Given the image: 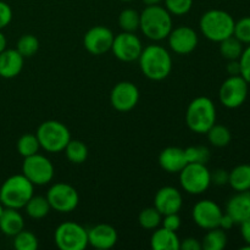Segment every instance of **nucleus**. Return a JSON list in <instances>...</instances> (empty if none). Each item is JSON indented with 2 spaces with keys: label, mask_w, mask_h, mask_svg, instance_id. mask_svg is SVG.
Listing matches in <instances>:
<instances>
[{
  "label": "nucleus",
  "mask_w": 250,
  "mask_h": 250,
  "mask_svg": "<svg viewBox=\"0 0 250 250\" xmlns=\"http://www.w3.org/2000/svg\"><path fill=\"white\" fill-rule=\"evenodd\" d=\"M142 73L151 81H163L172 71V58L167 49L161 45H148L143 48L138 58Z\"/></svg>",
  "instance_id": "1"
},
{
  "label": "nucleus",
  "mask_w": 250,
  "mask_h": 250,
  "mask_svg": "<svg viewBox=\"0 0 250 250\" xmlns=\"http://www.w3.org/2000/svg\"><path fill=\"white\" fill-rule=\"evenodd\" d=\"M172 15L166 7L158 5H146L141 12V24L139 29L146 38L154 42L166 39L172 31Z\"/></svg>",
  "instance_id": "2"
},
{
  "label": "nucleus",
  "mask_w": 250,
  "mask_h": 250,
  "mask_svg": "<svg viewBox=\"0 0 250 250\" xmlns=\"http://www.w3.org/2000/svg\"><path fill=\"white\" fill-rule=\"evenodd\" d=\"M34 185L24 175L10 176L0 187V203L5 208L22 209L33 197Z\"/></svg>",
  "instance_id": "3"
},
{
  "label": "nucleus",
  "mask_w": 250,
  "mask_h": 250,
  "mask_svg": "<svg viewBox=\"0 0 250 250\" xmlns=\"http://www.w3.org/2000/svg\"><path fill=\"white\" fill-rule=\"evenodd\" d=\"M234 23L236 21L229 12L224 10L212 9L202 15L199 27L205 38L220 43L224 39L233 36Z\"/></svg>",
  "instance_id": "4"
},
{
  "label": "nucleus",
  "mask_w": 250,
  "mask_h": 250,
  "mask_svg": "<svg viewBox=\"0 0 250 250\" xmlns=\"http://www.w3.org/2000/svg\"><path fill=\"white\" fill-rule=\"evenodd\" d=\"M186 124L195 133H207L216 124V107L208 97H198L189 103L186 111Z\"/></svg>",
  "instance_id": "5"
},
{
  "label": "nucleus",
  "mask_w": 250,
  "mask_h": 250,
  "mask_svg": "<svg viewBox=\"0 0 250 250\" xmlns=\"http://www.w3.org/2000/svg\"><path fill=\"white\" fill-rule=\"evenodd\" d=\"M41 148L49 153L63 151L68 142L71 141V133L67 127L56 120H48L39 125L36 133Z\"/></svg>",
  "instance_id": "6"
},
{
  "label": "nucleus",
  "mask_w": 250,
  "mask_h": 250,
  "mask_svg": "<svg viewBox=\"0 0 250 250\" xmlns=\"http://www.w3.org/2000/svg\"><path fill=\"white\" fill-rule=\"evenodd\" d=\"M180 183L188 194H203L211 185V172L204 164L188 163L180 171Z\"/></svg>",
  "instance_id": "7"
},
{
  "label": "nucleus",
  "mask_w": 250,
  "mask_h": 250,
  "mask_svg": "<svg viewBox=\"0 0 250 250\" xmlns=\"http://www.w3.org/2000/svg\"><path fill=\"white\" fill-rule=\"evenodd\" d=\"M54 241L61 250H83L88 246V232L80 224L66 221L55 229Z\"/></svg>",
  "instance_id": "8"
},
{
  "label": "nucleus",
  "mask_w": 250,
  "mask_h": 250,
  "mask_svg": "<svg viewBox=\"0 0 250 250\" xmlns=\"http://www.w3.org/2000/svg\"><path fill=\"white\" fill-rule=\"evenodd\" d=\"M54 165L46 156L41 154L24 158L22 175L26 176L34 186H45L54 178Z\"/></svg>",
  "instance_id": "9"
},
{
  "label": "nucleus",
  "mask_w": 250,
  "mask_h": 250,
  "mask_svg": "<svg viewBox=\"0 0 250 250\" xmlns=\"http://www.w3.org/2000/svg\"><path fill=\"white\" fill-rule=\"evenodd\" d=\"M248 92V82L241 75L229 76L220 87V102L227 109H237L246 103Z\"/></svg>",
  "instance_id": "10"
},
{
  "label": "nucleus",
  "mask_w": 250,
  "mask_h": 250,
  "mask_svg": "<svg viewBox=\"0 0 250 250\" xmlns=\"http://www.w3.org/2000/svg\"><path fill=\"white\" fill-rule=\"evenodd\" d=\"M46 199L50 204L51 209L58 212H71L78 207L80 195L76 188L67 183L59 182L51 186L46 193Z\"/></svg>",
  "instance_id": "11"
},
{
  "label": "nucleus",
  "mask_w": 250,
  "mask_h": 250,
  "mask_svg": "<svg viewBox=\"0 0 250 250\" xmlns=\"http://www.w3.org/2000/svg\"><path fill=\"white\" fill-rule=\"evenodd\" d=\"M143 50L141 39L131 32H124L114 37L111 51L115 58L124 62H133L138 60Z\"/></svg>",
  "instance_id": "12"
},
{
  "label": "nucleus",
  "mask_w": 250,
  "mask_h": 250,
  "mask_svg": "<svg viewBox=\"0 0 250 250\" xmlns=\"http://www.w3.org/2000/svg\"><path fill=\"white\" fill-rule=\"evenodd\" d=\"M139 102V89L134 83L122 81L115 84L110 93V103L112 107L120 112L131 111Z\"/></svg>",
  "instance_id": "13"
},
{
  "label": "nucleus",
  "mask_w": 250,
  "mask_h": 250,
  "mask_svg": "<svg viewBox=\"0 0 250 250\" xmlns=\"http://www.w3.org/2000/svg\"><path fill=\"white\" fill-rule=\"evenodd\" d=\"M114 33L105 26H94L85 32L83 37L84 49L92 55H103L111 50Z\"/></svg>",
  "instance_id": "14"
},
{
  "label": "nucleus",
  "mask_w": 250,
  "mask_h": 250,
  "mask_svg": "<svg viewBox=\"0 0 250 250\" xmlns=\"http://www.w3.org/2000/svg\"><path fill=\"white\" fill-rule=\"evenodd\" d=\"M222 210L214 200L204 199L193 207L192 216L198 227L203 229H211L219 227L222 216Z\"/></svg>",
  "instance_id": "15"
},
{
  "label": "nucleus",
  "mask_w": 250,
  "mask_h": 250,
  "mask_svg": "<svg viewBox=\"0 0 250 250\" xmlns=\"http://www.w3.org/2000/svg\"><path fill=\"white\" fill-rule=\"evenodd\" d=\"M167 41L171 50L180 55L193 53L199 43L197 32L189 26H178L172 28L168 34Z\"/></svg>",
  "instance_id": "16"
},
{
  "label": "nucleus",
  "mask_w": 250,
  "mask_h": 250,
  "mask_svg": "<svg viewBox=\"0 0 250 250\" xmlns=\"http://www.w3.org/2000/svg\"><path fill=\"white\" fill-rule=\"evenodd\" d=\"M183 198L180 190L175 187L160 188L154 197V208L160 212L161 215L178 214L182 209Z\"/></svg>",
  "instance_id": "17"
},
{
  "label": "nucleus",
  "mask_w": 250,
  "mask_h": 250,
  "mask_svg": "<svg viewBox=\"0 0 250 250\" xmlns=\"http://www.w3.org/2000/svg\"><path fill=\"white\" fill-rule=\"evenodd\" d=\"M88 232V244L93 248L106 250L111 249L117 243V231L115 227L107 224H99L87 229Z\"/></svg>",
  "instance_id": "18"
},
{
  "label": "nucleus",
  "mask_w": 250,
  "mask_h": 250,
  "mask_svg": "<svg viewBox=\"0 0 250 250\" xmlns=\"http://www.w3.org/2000/svg\"><path fill=\"white\" fill-rule=\"evenodd\" d=\"M187 164L185 149L178 146H167L159 154V165L168 173H180Z\"/></svg>",
  "instance_id": "19"
},
{
  "label": "nucleus",
  "mask_w": 250,
  "mask_h": 250,
  "mask_svg": "<svg viewBox=\"0 0 250 250\" xmlns=\"http://www.w3.org/2000/svg\"><path fill=\"white\" fill-rule=\"evenodd\" d=\"M226 212L234 220L236 224L241 225L250 217V190L238 192L229 198L226 205Z\"/></svg>",
  "instance_id": "20"
},
{
  "label": "nucleus",
  "mask_w": 250,
  "mask_h": 250,
  "mask_svg": "<svg viewBox=\"0 0 250 250\" xmlns=\"http://www.w3.org/2000/svg\"><path fill=\"white\" fill-rule=\"evenodd\" d=\"M24 58L16 49H5L0 53V77L15 78L23 68Z\"/></svg>",
  "instance_id": "21"
},
{
  "label": "nucleus",
  "mask_w": 250,
  "mask_h": 250,
  "mask_svg": "<svg viewBox=\"0 0 250 250\" xmlns=\"http://www.w3.org/2000/svg\"><path fill=\"white\" fill-rule=\"evenodd\" d=\"M181 241L176 232L161 227L155 229L150 237V247L154 250H180Z\"/></svg>",
  "instance_id": "22"
},
{
  "label": "nucleus",
  "mask_w": 250,
  "mask_h": 250,
  "mask_svg": "<svg viewBox=\"0 0 250 250\" xmlns=\"http://www.w3.org/2000/svg\"><path fill=\"white\" fill-rule=\"evenodd\" d=\"M24 229V220L17 209L5 208L0 216V231L5 236L14 237Z\"/></svg>",
  "instance_id": "23"
},
{
  "label": "nucleus",
  "mask_w": 250,
  "mask_h": 250,
  "mask_svg": "<svg viewBox=\"0 0 250 250\" xmlns=\"http://www.w3.org/2000/svg\"><path fill=\"white\" fill-rule=\"evenodd\" d=\"M229 185L236 192L250 190V165L242 164L229 171Z\"/></svg>",
  "instance_id": "24"
},
{
  "label": "nucleus",
  "mask_w": 250,
  "mask_h": 250,
  "mask_svg": "<svg viewBox=\"0 0 250 250\" xmlns=\"http://www.w3.org/2000/svg\"><path fill=\"white\" fill-rule=\"evenodd\" d=\"M227 246V234L225 229H208L202 241V249L204 250H224Z\"/></svg>",
  "instance_id": "25"
},
{
  "label": "nucleus",
  "mask_w": 250,
  "mask_h": 250,
  "mask_svg": "<svg viewBox=\"0 0 250 250\" xmlns=\"http://www.w3.org/2000/svg\"><path fill=\"white\" fill-rule=\"evenodd\" d=\"M27 215L31 219L41 220L45 217L50 211V204H49L46 197H42V195H33L31 199L28 200L26 205H24Z\"/></svg>",
  "instance_id": "26"
},
{
  "label": "nucleus",
  "mask_w": 250,
  "mask_h": 250,
  "mask_svg": "<svg viewBox=\"0 0 250 250\" xmlns=\"http://www.w3.org/2000/svg\"><path fill=\"white\" fill-rule=\"evenodd\" d=\"M205 134L208 136V141L210 142V144L216 148H225L232 141L231 131L224 125L215 124Z\"/></svg>",
  "instance_id": "27"
},
{
  "label": "nucleus",
  "mask_w": 250,
  "mask_h": 250,
  "mask_svg": "<svg viewBox=\"0 0 250 250\" xmlns=\"http://www.w3.org/2000/svg\"><path fill=\"white\" fill-rule=\"evenodd\" d=\"M243 50V43L239 42L234 36H231L220 42V53L229 61L239 60Z\"/></svg>",
  "instance_id": "28"
},
{
  "label": "nucleus",
  "mask_w": 250,
  "mask_h": 250,
  "mask_svg": "<svg viewBox=\"0 0 250 250\" xmlns=\"http://www.w3.org/2000/svg\"><path fill=\"white\" fill-rule=\"evenodd\" d=\"M141 24V14L134 9H125L119 15V26L124 32L136 33Z\"/></svg>",
  "instance_id": "29"
},
{
  "label": "nucleus",
  "mask_w": 250,
  "mask_h": 250,
  "mask_svg": "<svg viewBox=\"0 0 250 250\" xmlns=\"http://www.w3.org/2000/svg\"><path fill=\"white\" fill-rule=\"evenodd\" d=\"M66 154V158L72 164H82L88 158V148L83 142L72 141L71 139L66 148L63 149Z\"/></svg>",
  "instance_id": "30"
},
{
  "label": "nucleus",
  "mask_w": 250,
  "mask_h": 250,
  "mask_svg": "<svg viewBox=\"0 0 250 250\" xmlns=\"http://www.w3.org/2000/svg\"><path fill=\"white\" fill-rule=\"evenodd\" d=\"M16 148L20 155L27 158V156L34 155V154L38 153L41 144H39V141L36 134L26 133L20 137L19 141H17Z\"/></svg>",
  "instance_id": "31"
},
{
  "label": "nucleus",
  "mask_w": 250,
  "mask_h": 250,
  "mask_svg": "<svg viewBox=\"0 0 250 250\" xmlns=\"http://www.w3.org/2000/svg\"><path fill=\"white\" fill-rule=\"evenodd\" d=\"M16 50L21 54L23 58H32L34 54L39 50V41L33 34H23L17 41Z\"/></svg>",
  "instance_id": "32"
},
{
  "label": "nucleus",
  "mask_w": 250,
  "mask_h": 250,
  "mask_svg": "<svg viewBox=\"0 0 250 250\" xmlns=\"http://www.w3.org/2000/svg\"><path fill=\"white\" fill-rule=\"evenodd\" d=\"M163 221V215L155 208H146L141 211L138 216V222L144 229H155Z\"/></svg>",
  "instance_id": "33"
},
{
  "label": "nucleus",
  "mask_w": 250,
  "mask_h": 250,
  "mask_svg": "<svg viewBox=\"0 0 250 250\" xmlns=\"http://www.w3.org/2000/svg\"><path fill=\"white\" fill-rule=\"evenodd\" d=\"M38 246V238L33 232L26 231L23 229L14 236V248L16 250H36Z\"/></svg>",
  "instance_id": "34"
},
{
  "label": "nucleus",
  "mask_w": 250,
  "mask_h": 250,
  "mask_svg": "<svg viewBox=\"0 0 250 250\" xmlns=\"http://www.w3.org/2000/svg\"><path fill=\"white\" fill-rule=\"evenodd\" d=\"M185 153L188 163L204 164V165H207L209 163L210 158H211V153H210L209 148L204 146H188L187 149H185Z\"/></svg>",
  "instance_id": "35"
},
{
  "label": "nucleus",
  "mask_w": 250,
  "mask_h": 250,
  "mask_svg": "<svg viewBox=\"0 0 250 250\" xmlns=\"http://www.w3.org/2000/svg\"><path fill=\"white\" fill-rule=\"evenodd\" d=\"M165 7L171 15L183 16L188 14L193 6V0H164Z\"/></svg>",
  "instance_id": "36"
},
{
  "label": "nucleus",
  "mask_w": 250,
  "mask_h": 250,
  "mask_svg": "<svg viewBox=\"0 0 250 250\" xmlns=\"http://www.w3.org/2000/svg\"><path fill=\"white\" fill-rule=\"evenodd\" d=\"M233 36L243 44H250V16L243 17L234 23Z\"/></svg>",
  "instance_id": "37"
},
{
  "label": "nucleus",
  "mask_w": 250,
  "mask_h": 250,
  "mask_svg": "<svg viewBox=\"0 0 250 250\" xmlns=\"http://www.w3.org/2000/svg\"><path fill=\"white\" fill-rule=\"evenodd\" d=\"M238 61L241 65V76L250 84V44L244 49Z\"/></svg>",
  "instance_id": "38"
},
{
  "label": "nucleus",
  "mask_w": 250,
  "mask_h": 250,
  "mask_svg": "<svg viewBox=\"0 0 250 250\" xmlns=\"http://www.w3.org/2000/svg\"><path fill=\"white\" fill-rule=\"evenodd\" d=\"M12 20V10L7 2L0 0V29L9 26Z\"/></svg>",
  "instance_id": "39"
},
{
  "label": "nucleus",
  "mask_w": 250,
  "mask_h": 250,
  "mask_svg": "<svg viewBox=\"0 0 250 250\" xmlns=\"http://www.w3.org/2000/svg\"><path fill=\"white\" fill-rule=\"evenodd\" d=\"M161 222H163V227L173 232L178 231L181 227V217L178 216V214L164 215V220Z\"/></svg>",
  "instance_id": "40"
},
{
  "label": "nucleus",
  "mask_w": 250,
  "mask_h": 250,
  "mask_svg": "<svg viewBox=\"0 0 250 250\" xmlns=\"http://www.w3.org/2000/svg\"><path fill=\"white\" fill-rule=\"evenodd\" d=\"M229 171L224 170V168H217L211 173V183L215 186L229 185Z\"/></svg>",
  "instance_id": "41"
},
{
  "label": "nucleus",
  "mask_w": 250,
  "mask_h": 250,
  "mask_svg": "<svg viewBox=\"0 0 250 250\" xmlns=\"http://www.w3.org/2000/svg\"><path fill=\"white\" fill-rule=\"evenodd\" d=\"M180 249L182 250H200L202 249V242L198 241L197 238L188 237V238L181 241Z\"/></svg>",
  "instance_id": "42"
},
{
  "label": "nucleus",
  "mask_w": 250,
  "mask_h": 250,
  "mask_svg": "<svg viewBox=\"0 0 250 250\" xmlns=\"http://www.w3.org/2000/svg\"><path fill=\"white\" fill-rule=\"evenodd\" d=\"M234 225H236V222H234V220L232 219V217L229 216L227 212L226 214H222L221 220H220V224H219L220 229H222L226 231V229H231Z\"/></svg>",
  "instance_id": "43"
},
{
  "label": "nucleus",
  "mask_w": 250,
  "mask_h": 250,
  "mask_svg": "<svg viewBox=\"0 0 250 250\" xmlns=\"http://www.w3.org/2000/svg\"><path fill=\"white\" fill-rule=\"evenodd\" d=\"M241 234L243 237L244 242L250 246V217L241 224Z\"/></svg>",
  "instance_id": "44"
},
{
  "label": "nucleus",
  "mask_w": 250,
  "mask_h": 250,
  "mask_svg": "<svg viewBox=\"0 0 250 250\" xmlns=\"http://www.w3.org/2000/svg\"><path fill=\"white\" fill-rule=\"evenodd\" d=\"M227 72L229 76H237L241 75V65H239L238 60H229L227 63Z\"/></svg>",
  "instance_id": "45"
},
{
  "label": "nucleus",
  "mask_w": 250,
  "mask_h": 250,
  "mask_svg": "<svg viewBox=\"0 0 250 250\" xmlns=\"http://www.w3.org/2000/svg\"><path fill=\"white\" fill-rule=\"evenodd\" d=\"M6 45H7L6 37H5V34L2 33L1 29H0V53H1V51H4L5 49H6Z\"/></svg>",
  "instance_id": "46"
},
{
  "label": "nucleus",
  "mask_w": 250,
  "mask_h": 250,
  "mask_svg": "<svg viewBox=\"0 0 250 250\" xmlns=\"http://www.w3.org/2000/svg\"><path fill=\"white\" fill-rule=\"evenodd\" d=\"M142 1L146 5H158L160 4L161 1H164V0H142Z\"/></svg>",
  "instance_id": "47"
},
{
  "label": "nucleus",
  "mask_w": 250,
  "mask_h": 250,
  "mask_svg": "<svg viewBox=\"0 0 250 250\" xmlns=\"http://www.w3.org/2000/svg\"><path fill=\"white\" fill-rule=\"evenodd\" d=\"M4 210H5V207L1 204V203H0V216H1V214L4 212Z\"/></svg>",
  "instance_id": "48"
},
{
  "label": "nucleus",
  "mask_w": 250,
  "mask_h": 250,
  "mask_svg": "<svg viewBox=\"0 0 250 250\" xmlns=\"http://www.w3.org/2000/svg\"><path fill=\"white\" fill-rule=\"evenodd\" d=\"M121 1H125V2H128V1H133V0H121Z\"/></svg>",
  "instance_id": "49"
}]
</instances>
